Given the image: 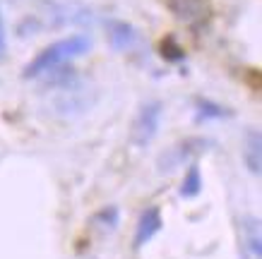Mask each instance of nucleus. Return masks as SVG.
Instances as JSON below:
<instances>
[{"label":"nucleus","mask_w":262,"mask_h":259,"mask_svg":"<svg viewBox=\"0 0 262 259\" xmlns=\"http://www.w3.org/2000/svg\"><path fill=\"white\" fill-rule=\"evenodd\" d=\"M243 158H246V166L253 173H260L262 168V137L257 130H250L246 134V151H243Z\"/></svg>","instance_id":"39448f33"},{"label":"nucleus","mask_w":262,"mask_h":259,"mask_svg":"<svg viewBox=\"0 0 262 259\" xmlns=\"http://www.w3.org/2000/svg\"><path fill=\"white\" fill-rule=\"evenodd\" d=\"M89 46H92V41H89L87 36H82V34H72L68 39L56 41V43H51V46L43 48L41 53H36V58L24 67V77L32 79V77L48 75V72H53L56 67H63L72 58L87 53Z\"/></svg>","instance_id":"f257e3e1"},{"label":"nucleus","mask_w":262,"mask_h":259,"mask_svg":"<svg viewBox=\"0 0 262 259\" xmlns=\"http://www.w3.org/2000/svg\"><path fill=\"white\" fill-rule=\"evenodd\" d=\"M200 187H202V180H200V171L198 166H190L188 168V175H185V180H183V197H192L198 195Z\"/></svg>","instance_id":"6e6552de"},{"label":"nucleus","mask_w":262,"mask_h":259,"mask_svg":"<svg viewBox=\"0 0 262 259\" xmlns=\"http://www.w3.org/2000/svg\"><path fill=\"white\" fill-rule=\"evenodd\" d=\"M108 43H111L116 51H125L127 46H133L135 41V29L125 22H108Z\"/></svg>","instance_id":"423d86ee"},{"label":"nucleus","mask_w":262,"mask_h":259,"mask_svg":"<svg viewBox=\"0 0 262 259\" xmlns=\"http://www.w3.org/2000/svg\"><path fill=\"white\" fill-rule=\"evenodd\" d=\"M159 120H161V103L159 101L144 103L142 108L137 110L133 125H130V142H133L135 147H140V149L147 147V144L157 137Z\"/></svg>","instance_id":"f03ea898"},{"label":"nucleus","mask_w":262,"mask_h":259,"mask_svg":"<svg viewBox=\"0 0 262 259\" xmlns=\"http://www.w3.org/2000/svg\"><path fill=\"white\" fill-rule=\"evenodd\" d=\"M166 5L185 24H200L209 15V0H166Z\"/></svg>","instance_id":"7ed1b4c3"},{"label":"nucleus","mask_w":262,"mask_h":259,"mask_svg":"<svg viewBox=\"0 0 262 259\" xmlns=\"http://www.w3.org/2000/svg\"><path fill=\"white\" fill-rule=\"evenodd\" d=\"M161 228V216L157 209L142 214V219L137 223V236H135V247H142L144 243H149L151 238L157 236V230Z\"/></svg>","instance_id":"20e7f679"},{"label":"nucleus","mask_w":262,"mask_h":259,"mask_svg":"<svg viewBox=\"0 0 262 259\" xmlns=\"http://www.w3.org/2000/svg\"><path fill=\"white\" fill-rule=\"evenodd\" d=\"M5 53H8V36H5V22L0 15V63L5 60Z\"/></svg>","instance_id":"1a4fd4ad"},{"label":"nucleus","mask_w":262,"mask_h":259,"mask_svg":"<svg viewBox=\"0 0 262 259\" xmlns=\"http://www.w3.org/2000/svg\"><path fill=\"white\" fill-rule=\"evenodd\" d=\"M243 228H246V245H248V247H250V252H253L255 257H260V254H262L260 221H257V219H246V223H243Z\"/></svg>","instance_id":"0eeeda50"}]
</instances>
